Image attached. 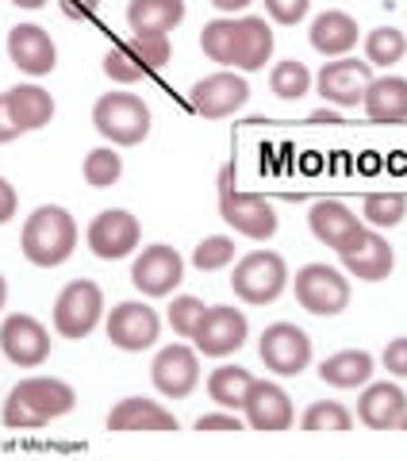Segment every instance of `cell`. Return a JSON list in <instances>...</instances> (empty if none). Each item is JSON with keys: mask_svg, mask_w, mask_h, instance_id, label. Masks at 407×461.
<instances>
[{"mask_svg": "<svg viewBox=\"0 0 407 461\" xmlns=\"http://www.w3.org/2000/svg\"><path fill=\"white\" fill-rule=\"evenodd\" d=\"M407 54V35L396 32V27H376V32L366 35V62L369 66H396Z\"/></svg>", "mask_w": 407, "mask_h": 461, "instance_id": "d6a6232c", "label": "cell"}, {"mask_svg": "<svg viewBox=\"0 0 407 461\" xmlns=\"http://www.w3.org/2000/svg\"><path fill=\"white\" fill-rule=\"evenodd\" d=\"M185 20V0H131L127 23L131 32H162L169 35Z\"/></svg>", "mask_w": 407, "mask_h": 461, "instance_id": "83f0119b", "label": "cell"}, {"mask_svg": "<svg viewBox=\"0 0 407 461\" xmlns=\"http://www.w3.org/2000/svg\"><path fill=\"white\" fill-rule=\"evenodd\" d=\"M104 74L115 81V85H135V81H142L147 74L139 69V62L127 54V47L123 42H112V50L104 54Z\"/></svg>", "mask_w": 407, "mask_h": 461, "instance_id": "74e56055", "label": "cell"}, {"mask_svg": "<svg viewBox=\"0 0 407 461\" xmlns=\"http://www.w3.org/2000/svg\"><path fill=\"white\" fill-rule=\"evenodd\" d=\"M93 127L112 147H139L150 135V108L131 93H104L93 108Z\"/></svg>", "mask_w": 407, "mask_h": 461, "instance_id": "8992f818", "label": "cell"}, {"mask_svg": "<svg viewBox=\"0 0 407 461\" xmlns=\"http://www.w3.org/2000/svg\"><path fill=\"white\" fill-rule=\"evenodd\" d=\"M127 54L139 62V69L142 74H158L166 62H169V54H173V42H169V35H162V32H135L127 42Z\"/></svg>", "mask_w": 407, "mask_h": 461, "instance_id": "f546056e", "label": "cell"}, {"mask_svg": "<svg viewBox=\"0 0 407 461\" xmlns=\"http://www.w3.org/2000/svg\"><path fill=\"white\" fill-rule=\"evenodd\" d=\"M258 354L266 362V369H273L277 377H300L312 366V339L296 323H269L261 330Z\"/></svg>", "mask_w": 407, "mask_h": 461, "instance_id": "9c48e42d", "label": "cell"}, {"mask_svg": "<svg viewBox=\"0 0 407 461\" xmlns=\"http://www.w3.org/2000/svg\"><path fill=\"white\" fill-rule=\"evenodd\" d=\"M5 300H8V281L0 277V312H5Z\"/></svg>", "mask_w": 407, "mask_h": 461, "instance_id": "c3c4849f", "label": "cell"}, {"mask_svg": "<svg viewBox=\"0 0 407 461\" xmlns=\"http://www.w3.org/2000/svg\"><path fill=\"white\" fill-rule=\"evenodd\" d=\"M16 135H20V127H16V120H12V112H8V96L0 93V147L12 142Z\"/></svg>", "mask_w": 407, "mask_h": 461, "instance_id": "7bdbcfd3", "label": "cell"}, {"mask_svg": "<svg viewBox=\"0 0 407 461\" xmlns=\"http://www.w3.org/2000/svg\"><path fill=\"white\" fill-rule=\"evenodd\" d=\"M81 173H85V181H89L93 189H112V185L123 177V158L115 154L112 147H96V150L85 154Z\"/></svg>", "mask_w": 407, "mask_h": 461, "instance_id": "836d02e7", "label": "cell"}, {"mask_svg": "<svg viewBox=\"0 0 407 461\" xmlns=\"http://www.w3.org/2000/svg\"><path fill=\"white\" fill-rule=\"evenodd\" d=\"M220 215H223V223L235 230V235L254 239V242L273 239L277 235V227H281L277 212H273V204L266 196L235 189V166L220 169Z\"/></svg>", "mask_w": 407, "mask_h": 461, "instance_id": "277c9868", "label": "cell"}, {"mask_svg": "<svg viewBox=\"0 0 407 461\" xmlns=\"http://www.w3.org/2000/svg\"><path fill=\"white\" fill-rule=\"evenodd\" d=\"M308 223H312V235L323 242V247H330V250H342L346 242H350L357 230L366 227L350 208L339 204V200H319V204H312Z\"/></svg>", "mask_w": 407, "mask_h": 461, "instance_id": "603a6c76", "label": "cell"}, {"mask_svg": "<svg viewBox=\"0 0 407 461\" xmlns=\"http://www.w3.org/2000/svg\"><path fill=\"white\" fill-rule=\"evenodd\" d=\"M400 430H407V411H403V420H400Z\"/></svg>", "mask_w": 407, "mask_h": 461, "instance_id": "681fc988", "label": "cell"}, {"mask_svg": "<svg viewBox=\"0 0 407 461\" xmlns=\"http://www.w3.org/2000/svg\"><path fill=\"white\" fill-rule=\"evenodd\" d=\"M242 420L250 430H266V435H277V430H288L296 423V411H293V400L281 384L273 381H254L250 396L242 403Z\"/></svg>", "mask_w": 407, "mask_h": 461, "instance_id": "d6986e66", "label": "cell"}, {"mask_svg": "<svg viewBox=\"0 0 407 461\" xmlns=\"http://www.w3.org/2000/svg\"><path fill=\"white\" fill-rule=\"evenodd\" d=\"M250 388H254V373L242 369V366H220L208 377V396L227 411H242Z\"/></svg>", "mask_w": 407, "mask_h": 461, "instance_id": "f1b7e54d", "label": "cell"}, {"mask_svg": "<svg viewBox=\"0 0 407 461\" xmlns=\"http://www.w3.org/2000/svg\"><path fill=\"white\" fill-rule=\"evenodd\" d=\"M296 304L303 312L319 315V320H330V315H339L350 308V281L342 277L334 266H323V262H312L296 273Z\"/></svg>", "mask_w": 407, "mask_h": 461, "instance_id": "ba28073f", "label": "cell"}, {"mask_svg": "<svg viewBox=\"0 0 407 461\" xmlns=\"http://www.w3.org/2000/svg\"><path fill=\"white\" fill-rule=\"evenodd\" d=\"M0 350L12 366L20 369H39L50 357V330L42 327L35 315L16 312L0 323Z\"/></svg>", "mask_w": 407, "mask_h": 461, "instance_id": "4fadbf2b", "label": "cell"}, {"mask_svg": "<svg viewBox=\"0 0 407 461\" xmlns=\"http://www.w3.org/2000/svg\"><path fill=\"white\" fill-rule=\"evenodd\" d=\"M339 258H342L346 273L357 277V281H384L392 273V266H396V250L388 247V239L376 235V230H369V227H361L357 235L339 250Z\"/></svg>", "mask_w": 407, "mask_h": 461, "instance_id": "ac0fdd59", "label": "cell"}, {"mask_svg": "<svg viewBox=\"0 0 407 461\" xmlns=\"http://www.w3.org/2000/svg\"><path fill=\"white\" fill-rule=\"evenodd\" d=\"M208 5H212V8H220L223 16H235V12H246V8H250L254 0H208Z\"/></svg>", "mask_w": 407, "mask_h": 461, "instance_id": "ee69618b", "label": "cell"}, {"mask_svg": "<svg viewBox=\"0 0 407 461\" xmlns=\"http://www.w3.org/2000/svg\"><path fill=\"white\" fill-rule=\"evenodd\" d=\"M181 281H185V258L173 247H166V242L147 247L131 266V285L142 296H169Z\"/></svg>", "mask_w": 407, "mask_h": 461, "instance_id": "e0dca14e", "label": "cell"}, {"mask_svg": "<svg viewBox=\"0 0 407 461\" xmlns=\"http://www.w3.org/2000/svg\"><path fill=\"white\" fill-rule=\"evenodd\" d=\"M16 208H20V196H16V189L0 177V227L5 223H12V215H16Z\"/></svg>", "mask_w": 407, "mask_h": 461, "instance_id": "b9f144b4", "label": "cell"}, {"mask_svg": "<svg viewBox=\"0 0 407 461\" xmlns=\"http://www.w3.org/2000/svg\"><path fill=\"white\" fill-rule=\"evenodd\" d=\"M8 58L16 69H23V74L47 77L58 66V47L39 23H16L8 32Z\"/></svg>", "mask_w": 407, "mask_h": 461, "instance_id": "ffe728a7", "label": "cell"}, {"mask_svg": "<svg viewBox=\"0 0 407 461\" xmlns=\"http://www.w3.org/2000/svg\"><path fill=\"white\" fill-rule=\"evenodd\" d=\"M312 85H315L312 69L303 66V62H296V58L277 62V66H273V74H269V89L277 93L281 100H303V96L312 93Z\"/></svg>", "mask_w": 407, "mask_h": 461, "instance_id": "1f68e13d", "label": "cell"}, {"mask_svg": "<svg viewBox=\"0 0 407 461\" xmlns=\"http://www.w3.org/2000/svg\"><path fill=\"white\" fill-rule=\"evenodd\" d=\"M150 381H154L158 393L169 396V400L193 396L196 384H200V354L185 342L162 346L154 357V366H150Z\"/></svg>", "mask_w": 407, "mask_h": 461, "instance_id": "9a60e30c", "label": "cell"}, {"mask_svg": "<svg viewBox=\"0 0 407 461\" xmlns=\"http://www.w3.org/2000/svg\"><path fill=\"white\" fill-rule=\"evenodd\" d=\"M104 330H108L115 350L142 354L158 342V335H162V320H158V312L150 304H142V300H123V304L112 308Z\"/></svg>", "mask_w": 407, "mask_h": 461, "instance_id": "30bf717a", "label": "cell"}, {"mask_svg": "<svg viewBox=\"0 0 407 461\" xmlns=\"http://www.w3.org/2000/svg\"><path fill=\"white\" fill-rule=\"evenodd\" d=\"M188 100H193V112L204 115V120H227V115L246 108L250 85H246V77L235 74V69H220V74L196 81Z\"/></svg>", "mask_w": 407, "mask_h": 461, "instance_id": "2e32d148", "label": "cell"}, {"mask_svg": "<svg viewBox=\"0 0 407 461\" xmlns=\"http://www.w3.org/2000/svg\"><path fill=\"white\" fill-rule=\"evenodd\" d=\"M139 239H142V227H139L135 215L123 212V208L100 212L89 223V230H85V242H89V250L100 258V262H120V258L135 254Z\"/></svg>", "mask_w": 407, "mask_h": 461, "instance_id": "7c38bea8", "label": "cell"}, {"mask_svg": "<svg viewBox=\"0 0 407 461\" xmlns=\"http://www.w3.org/2000/svg\"><path fill=\"white\" fill-rule=\"evenodd\" d=\"M246 335H250V323H246L242 308H208L204 312V320L193 335V346L196 354L204 357H227V354H239L246 346Z\"/></svg>", "mask_w": 407, "mask_h": 461, "instance_id": "5bb4252c", "label": "cell"}, {"mask_svg": "<svg viewBox=\"0 0 407 461\" xmlns=\"http://www.w3.org/2000/svg\"><path fill=\"white\" fill-rule=\"evenodd\" d=\"M381 362H384V369L392 373V377H407V339H392L384 346Z\"/></svg>", "mask_w": 407, "mask_h": 461, "instance_id": "60d3db41", "label": "cell"}, {"mask_svg": "<svg viewBox=\"0 0 407 461\" xmlns=\"http://www.w3.org/2000/svg\"><path fill=\"white\" fill-rule=\"evenodd\" d=\"M20 250L32 266L39 269H54L74 258L77 250V223L74 215L58 204H42L27 215V223L20 230Z\"/></svg>", "mask_w": 407, "mask_h": 461, "instance_id": "3957f363", "label": "cell"}, {"mask_svg": "<svg viewBox=\"0 0 407 461\" xmlns=\"http://www.w3.org/2000/svg\"><path fill=\"white\" fill-rule=\"evenodd\" d=\"M369 227H396L407 215V196L403 193H369L366 204H361Z\"/></svg>", "mask_w": 407, "mask_h": 461, "instance_id": "e575fe53", "label": "cell"}, {"mask_svg": "<svg viewBox=\"0 0 407 461\" xmlns=\"http://www.w3.org/2000/svg\"><path fill=\"white\" fill-rule=\"evenodd\" d=\"M77 408L74 384L58 381V377H23L5 400V427L12 430H39L50 420H62Z\"/></svg>", "mask_w": 407, "mask_h": 461, "instance_id": "7a4b0ae2", "label": "cell"}, {"mask_svg": "<svg viewBox=\"0 0 407 461\" xmlns=\"http://www.w3.org/2000/svg\"><path fill=\"white\" fill-rule=\"evenodd\" d=\"M196 430H246V420H239V411H212V415H200L193 423Z\"/></svg>", "mask_w": 407, "mask_h": 461, "instance_id": "ab89813d", "label": "cell"}, {"mask_svg": "<svg viewBox=\"0 0 407 461\" xmlns=\"http://www.w3.org/2000/svg\"><path fill=\"white\" fill-rule=\"evenodd\" d=\"M319 377H323V384H330V388H366L373 381V354L339 350V354L323 357Z\"/></svg>", "mask_w": 407, "mask_h": 461, "instance_id": "4316f807", "label": "cell"}, {"mask_svg": "<svg viewBox=\"0 0 407 461\" xmlns=\"http://www.w3.org/2000/svg\"><path fill=\"white\" fill-rule=\"evenodd\" d=\"M308 8H312V0H266L269 20L281 23V27H296L303 16H308Z\"/></svg>", "mask_w": 407, "mask_h": 461, "instance_id": "f35d334b", "label": "cell"}, {"mask_svg": "<svg viewBox=\"0 0 407 461\" xmlns=\"http://www.w3.org/2000/svg\"><path fill=\"white\" fill-rule=\"evenodd\" d=\"M369 81H373V66L346 54L334 58V62H323V69L315 74V89L334 108H357L366 100Z\"/></svg>", "mask_w": 407, "mask_h": 461, "instance_id": "8fae6325", "label": "cell"}, {"mask_svg": "<svg viewBox=\"0 0 407 461\" xmlns=\"http://www.w3.org/2000/svg\"><path fill=\"white\" fill-rule=\"evenodd\" d=\"M407 411V393L392 381L366 384V393L357 400V420L369 430H396Z\"/></svg>", "mask_w": 407, "mask_h": 461, "instance_id": "44dd1931", "label": "cell"}, {"mask_svg": "<svg viewBox=\"0 0 407 461\" xmlns=\"http://www.w3.org/2000/svg\"><path fill=\"white\" fill-rule=\"evenodd\" d=\"M5 96H8V112L20 127V135L39 131V127H47L54 120V96L47 89H39V85H16Z\"/></svg>", "mask_w": 407, "mask_h": 461, "instance_id": "484cf974", "label": "cell"}, {"mask_svg": "<svg viewBox=\"0 0 407 461\" xmlns=\"http://www.w3.org/2000/svg\"><path fill=\"white\" fill-rule=\"evenodd\" d=\"M361 108L373 123H403L407 120V77H373Z\"/></svg>", "mask_w": 407, "mask_h": 461, "instance_id": "d4e9b609", "label": "cell"}, {"mask_svg": "<svg viewBox=\"0 0 407 461\" xmlns=\"http://www.w3.org/2000/svg\"><path fill=\"white\" fill-rule=\"evenodd\" d=\"M177 415L162 408L158 400H142V396H127L108 411V430L120 435H135V430H177Z\"/></svg>", "mask_w": 407, "mask_h": 461, "instance_id": "7402d4cb", "label": "cell"}, {"mask_svg": "<svg viewBox=\"0 0 407 461\" xmlns=\"http://www.w3.org/2000/svg\"><path fill=\"white\" fill-rule=\"evenodd\" d=\"M300 427L312 430V435H342V430L354 427V415L346 411L339 400H319V403H312V408L303 411Z\"/></svg>", "mask_w": 407, "mask_h": 461, "instance_id": "4dcf8cb0", "label": "cell"}, {"mask_svg": "<svg viewBox=\"0 0 407 461\" xmlns=\"http://www.w3.org/2000/svg\"><path fill=\"white\" fill-rule=\"evenodd\" d=\"M200 47L212 62L223 69H242V74H258L273 58V27L266 16H220L204 23Z\"/></svg>", "mask_w": 407, "mask_h": 461, "instance_id": "6da1fadb", "label": "cell"}, {"mask_svg": "<svg viewBox=\"0 0 407 461\" xmlns=\"http://www.w3.org/2000/svg\"><path fill=\"white\" fill-rule=\"evenodd\" d=\"M8 5H16V8H27V12H35V8H42L47 0H8Z\"/></svg>", "mask_w": 407, "mask_h": 461, "instance_id": "bcb514c9", "label": "cell"}, {"mask_svg": "<svg viewBox=\"0 0 407 461\" xmlns=\"http://www.w3.org/2000/svg\"><path fill=\"white\" fill-rule=\"evenodd\" d=\"M74 5H77L81 12H96V5H100V0H74Z\"/></svg>", "mask_w": 407, "mask_h": 461, "instance_id": "7dc6e473", "label": "cell"}, {"mask_svg": "<svg viewBox=\"0 0 407 461\" xmlns=\"http://www.w3.org/2000/svg\"><path fill=\"white\" fill-rule=\"evenodd\" d=\"M308 35H312V47L323 54V58H346V54L357 47L361 27H357V20L350 16V12L330 8V12H323V16L312 20V32Z\"/></svg>", "mask_w": 407, "mask_h": 461, "instance_id": "cb8c5ba5", "label": "cell"}, {"mask_svg": "<svg viewBox=\"0 0 407 461\" xmlns=\"http://www.w3.org/2000/svg\"><path fill=\"white\" fill-rule=\"evenodd\" d=\"M231 288L242 304L266 308L273 304L285 288H288V266L277 250H250L246 258L235 262V273H231Z\"/></svg>", "mask_w": 407, "mask_h": 461, "instance_id": "5b68a950", "label": "cell"}, {"mask_svg": "<svg viewBox=\"0 0 407 461\" xmlns=\"http://www.w3.org/2000/svg\"><path fill=\"white\" fill-rule=\"evenodd\" d=\"M204 312H208L204 300H196V296H173V304H169V327H173V335L193 339L200 320H204Z\"/></svg>", "mask_w": 407, "mask_h": 461, "instance_id": "8d00e7d4", "label": "cell"}, {"mask_svg": "<svg viewBox=\"0 0 407 461\" xmlns=\"http://www.w3.org/2000/svg\"><path fill=\"white\" fill-rule=\"evenodd\" d=\"M104 320V293L96 281H69L54 300V330L62 339H89Z\"/></svg>", "mask_w": 407, "mask_h": 461, "instance_id": "52a82bcc", "label": "cell"}, {"mask_svg": "<svg viewBox=\"0 0 407 461\" xmlns=\"http://www.w3.org/2000/svg\"><path fill=\"white\" fill-rule=\"evenodd\" d=\"M312 123H342V120H339V112L319 108V112H312Z\"/></svg>", "mask_w": 407, "mask_h": 461, "instance_id": "f6af8a7d", "label": "cell"}, {"mask_svg": "<svg viewBox=\"0 0 407 461\" xmlns=\"http://www.w3.org/2000/svg\"><path fill=\"white\" fill-rule=\"evenodd\" d=\"M231 262H235V239L227 235H208L200 242V247L193 250V266L200 273H215V269H227Z\"/></svg>", "mask_w": 407, "mask_h": 461, "instance_id": "d590c367", "label": "cell"}]
</instances>
